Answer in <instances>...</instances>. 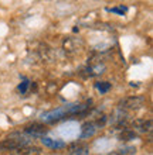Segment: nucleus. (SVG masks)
<instances>
[{
    "label": "nucleus",
    "mask_w": 153,
    "mask_h": 155,
    "mask_svg": "<svg viewBox=\"0 0 153 155\" xmlns=\"http://www.w3.org/2000/svg\"><path fill=\"white\" fill-rule=\"evenodd\" d=\"M30 140L21 138L19 134H13L9 138H4L3 141H0V150H19V148L29 145Z\"/></svg>",
    "instance_id": "nucleus-1"
},
{
    "label": "nucleus",
    "mask_w": 153,
    "mask_h": 155,
    "mask_svg": "<svg viewBox=\"0 0 153 155\" xmlns=\"http://www.w3.org/2000/svg\"><path fill=\"white\" fill-rule=\"evenodd\" d=\"M145 104V97L143 96H129L125 100H122L119 107L122 110H137Z\"/></svg>",
    "instance_id": "nucleus-2"
},
{
    "label": "nucleus",
    "mask_w": 153,
    "mask_h": 155,
    "mask_svg": "<svg viewBox=\"0 0 153 155\" xmlns=\"http://www.w3.org/2000/svg\"><path fill=\"white\" fill-rule=\"evenodd\" d=\"M65 117H67V106L58 107L55 110L43 113V116H41L43 121H46V123H55V121H58V120H62V118H65Z\"/></svg>",
    "instance_id": "nucleus-3"
},
{
    "label": "nucleus",
    "mask_w": 153,
    "mask_h": 155,
    "mask_svg": "<svg viewBox=\"0 0 153 155\" xmlns=\"http://www.w3.org/2000/svg\"><path fill=\"white\" fill-rule=\"evenodd\" d=\"M24 134L33 137V138H37V137H46V134L48 133V130L46 128V126H43L40 123H31L29 126L24 127Z\"/></svg>",
    "instance_id": "nucleus-4"
},
{
    "label": "nucleus",
    "mask_w": 153,
    "mask_h": 155,
    "mask_svg": "<svg viewBox=\"0 0 153 155\" xmlns=\"http://www.w3.org/2000/svg\"><path fill=\"white\" fill-rule=\"evenodd\" d=\"M84 47V41L79 38H74V37H68L64 40L62 42V48L65 49V52L68 54H77Z\"/></svg>",
    "instance_id": "nucleus-5"
},
{
    "label": "nucleus",
    "mask_w": 153,
    "mask_h": 155,
    "mask_svg": "<svg viewBox=\"0 0 153 155\" xmlns=\"http://www.w3.org/2000/svg\"><path fill=\"white\" fill-rule=\"evenodd\" d=\"M101 128V126L98 124V121H87L81 128V138H89L96 133V130Z\"/></svg>",
    "instance_id": "nucleus-6"
},
{
    "label": "nucleus",
    "mask_w": 153,
    "mask_h": 155,
    "mask_svg": "<svg viewBox=\"0 0 153 155\" xmlns=\"http://www.w3.org/2000/svg\"><path fill=\"white\" fill-rule=\"evenodd\" d=\"M132 128L135 133L136 131H139V133H149V131H152V121L139 118V120H135L132 123Z\"/></svg>",
    "instance_id": "nucleus-7"
},
{
    "label": "nucleus",
    "mask_w": 153,
    "mask_h": 155,
    "mask_svg": "<svg viewBox=\"0 0 153 155\" xmlns=\"http://www.w3.org/2000/svg\"><path fill=\"white\" fill-rule=\"evenodd\" d=\"M41 143L44 144V147L51 148V150H61L65 147V143L62 140H55L50 137H41Z\"/></svg>",
    "instance_id": "nucleus-8"
},
{
    "label": "nucleus",
    "mask_w": 153,
    "mask_h": 155,
    "mask_svg": "<svg viewBox=\"0 0 153 155\" xmlns=\"http://www.w3.org/2000/svg\"><path fill=\"white\" fill-rule=\"evenodd\" d=\"M136 137H137V133H135L130 128H122V131H120V134H119L120 141H132Z\"/></svg>",
    "instance_id": "nucleus-9"
},
{
    "label": "nucleus",
    "mask_w": 153,
    "mask_h": 155,
    "mask_svg": "<svg viewBox=\"0 0 153 155\" xmlns=\"http://www.w3.org/2000/svg\"><path fill=\"white\" fill-rule=\"evenodd\" d=\"M111 87H112V83H109V82H96L95 83V89L98 90L101 94L108 93V92L111 90Z\"/></svg>",
    "instance_id": "nucleus-10"
},
{
    "label": "nucleus",
    "mask_w": 153,
    "mask_h": 155,
    "mask_svg": "<svg viewBox=\"0 0 153 155\" xmlns=\"http://www.w3.org/2000/svg\"><path fill=\"white\" fill-rule=\"evenodd\" d=\"M40 150H38L37 147H30V145H24V147L19 148V154L20 155H30V154H36V152H38Z\"/></svg>",
    "instance_id": "nucleus-11"
},
{
    "label": "nucleus",
    "mask_w": 153,
    "mask_h": 155,
    "mask_svg": "<svg viewBox=\"0 0 153 155\" xmlns=\"http://www.w3.org/2000/svg\"><path fill=\"white\" fill-rule=\"evenodd\" d=\"M68 155H89V148L87 145H82V147H77L74 150H71Z\"/></svg>",
    "instance_id": "nucleus-12"
},
{
    "label": "nucleus",
    "mask_w": 153,
    "mask_h": 155,
    "mask_svg": "<svg viewBox=\"0 0 153 155\" xmlns=\"http://www.w3.org/2000/svg\"><path fill=\"white\" fill-rule=\"evenodd\" d=\"M109 13H115V14H119V16H123L125 13L128 12V7L123 6V4H120V6H115V7H109L106 8Z\"/></svg>",
    "instance_id": "nucleus-13"
},
{
    "label": "nucleus",
    "mask_w": 153,
    "mask_h": 155,
    "mask_svg": "<svg viewBox=\"0 0 153 155\" xmlns=\"http://www.w3.org/2000/svg\"><path fill=\"white\" fill-rule=\"evenodd\" d=\"M30 83H31V82H30L27 78L21 76V83L19 85V92H20L21 94H26V93H27V90H29Z\"/></svg>",
    "instance_id": "nucleus-14"
},
{
    "label": "nucleus",
    "mask_w": 153,
    "mask_h": 155,
    "mask_svg": "<svg viewBox=\"0 0 153 155\" xmlns=\"http://www.w3.org/2000/svg\"><path fill=\"white\" fill-rule=\"evenodd\" d=\"M135 151H136V148L135 147H125V148H120L118 154L119 155H126V154H133Z\"/></svg>",
    "instance_id": "nucleus-15"
},
{
    "label": "nucleus",
    "mask_w": 153,
    "mask_h": 155,
    "mask_svg": "<svg viewBox=\"0 0 153 155\" xmlns=\"http://www.w3.org/2000/svg\"><path fill=\"white\" fill-rule=\"evenodd\" d=\"M108 155H119L118 152H112V154H108Z\"/></svg>",
    "instance_id": "nucleus-16"
}]
</instances>
